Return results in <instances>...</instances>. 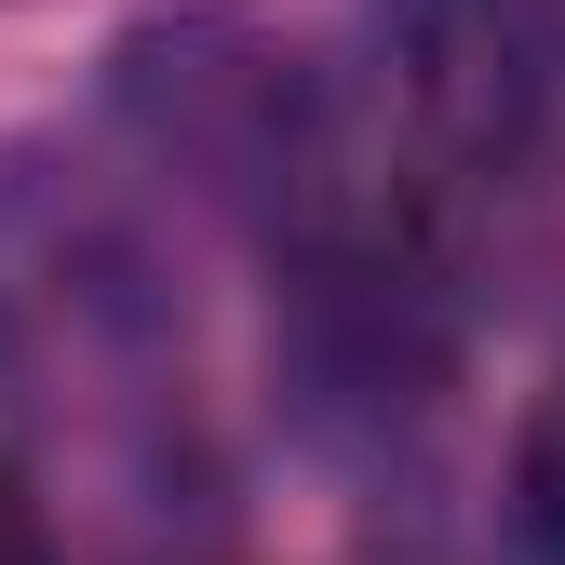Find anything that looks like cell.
Returning <instances> with one entry per match:
<instances>
[{
	"label": "cell",
	"mask_w": 565,
	"mask_h": 565,
	"mask_svg": "<svg viewBox=\"0 0 565 565\" xmlns=\"http://www.w3.org/2000/svg\"><path fill=\"white\" fill-rule=\"evenodd\" d=\"M512 525H525V552H539V565H565V377L539 391L525 445H512Z\"/></svg>",
	"instance_id": "cell-1"
},
{
	"label": "cell",
	"mask_w": 565,
	"mask_h": 565,
	"mask_svg": "<svg viewBox=\"0 0 565 565\" xmlns=\"http://www.w3.org/2000/svg\"><path fill=\"white\" fill-rule=\"evenodd\" d=\"M0 565H54V512H41V484L0 458Z\"/></svg>",
	"instance_id": "cell-2"
}]
</instances>
